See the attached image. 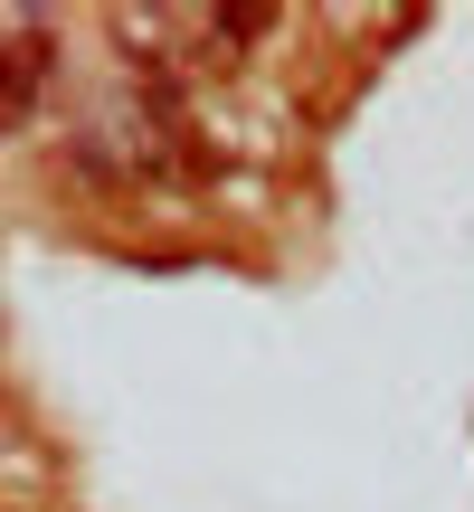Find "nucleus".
Returning <instances> with one entry per match:
<instances>
[{
    "mask_svg": "<svg viewBox=\"0 0 474 512\" xmlns=\"http://www.w3.org/2000/svg\"><path fill=\"white\" fill-rule=\"evenodd\" d=\"M48 67H57V38L38 29V19L0 38V133H19V124L38 114V95H48Z\"/></svg>",
    "mask_w": 474,
    "mask_h": 512,
    "instance_id": "nucleus-1",
    "label": "nucleus"
}]
</instances>
